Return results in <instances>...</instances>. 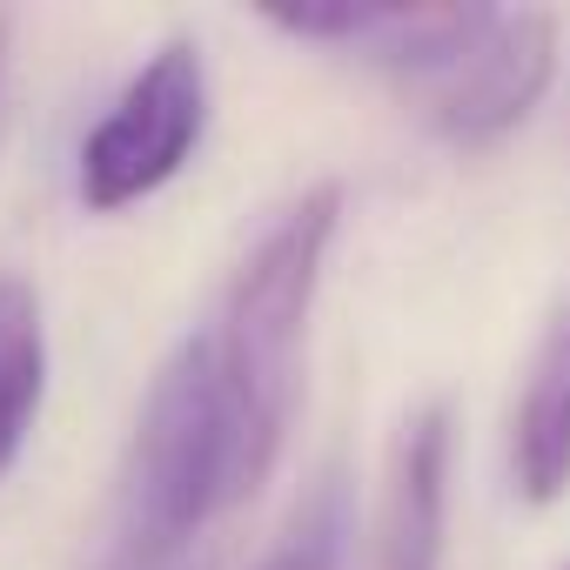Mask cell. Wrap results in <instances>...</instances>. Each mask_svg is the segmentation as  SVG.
<instances>
[{
  "label": "cell",
  "mask_w": 570,
  "mask_h": 570,
  "mask_svg": "<svg viewBox=\"0 0 570 570\" xmlns=\"http://www.w3.org/2000/svg\"><path fill=\"white\" fill-rule=\"evenodd\" d=\"M390 14H396L390 0H303V8H262L268 28L296 35V41H363V48L383 35Z\"/></svg>",
  "instance_id": "obj_8"
},
{
  "label": "cell",
  "mask_w": 570,
  "mask_h": 570,
  "mask_svg": "<svg viewBox=\"0 0 570 570\" xmlns=\"http://www.w3.org/2000/svg\"><path fill=\"white\" fill-rule=\"evenodd\" d=\"M202 135H208V61L195 41H161L81 141L75 161L81 208L115 215L148 202L195 161Z\"/></svg>",
  "instance_id": "obj_4"
},
{
  "label": "cell",
  "mask_w": 570,
  "mask_h": 570,
  "mask_svg": "<svg viewBox=\"0 0 570 570\" xmlns=\"http://www.w3.org/2000/svg\"><path fill=\"white\" fill-rule=\"evenodd\" d=\"M510 483L523 503L570 497V309H557L523 363V390L510 403Z\"/></svg>",
  "instance_id": "obj_6"
},
{
  "label": "cell",
  "mask_w": 570,
  "mask_h": 570,
  "mask_svg": "<svg viewBox=\"0 0 570 570\" xmlns=\"http://www.w3.org/2000/svg\"><path fill=\"white\" fill-rule=\"evenodd\" d=\"M343 222V188L323 181L303 202H289L262 242L242 255L222 316L208 323L215 356H222V383L235 396V416L255 443V456L275 470L282 436L296 416V383H303V343H309V309L323 289V262Z\"/></svg>",
  "instance_id": "obj_2"
},
{
  "label": "cell",
  "mask_w": 570,
  "mask_h": 570,
  "mask_svg": "<svg viewBox=\"0 0 570 570\" xmlns=\"http://www.w3.org/2000/svg\"><path fill=\"white\" fill-rule=\"evenodd\" d=\"M343 537H350L343 490H336V483H323V490L309 497V510L289 523L282 550H275L262 570H336V563H343Z\"/></svg>",
  "instance_id": "obj_9"
},
{
  "label": "cell",
  "mask_w": 570,
  "mask_h": 570,
  "mask_svg": "<svg viewBox=\"0 0 570 570\" xmlns=\"http://www.w3.org/2000/svg\"><path fill=\"white\" fill-rule=\"evenodd\" d=\"M0 61H8V21H0Z\"/></svg>",
  "instance_id": "obj_10"
},
{
  "label": "cell",
  "mask_w": 570,
  "mask_h": 570,
  "mask_svg": "<svg viewBox=\"0 0 570 570\" xmlns=\"http://www.w3.org/2000/svg\"><path fill=\"white\" fill-rule=\"evenodd\" d=\"M450 456H456V416L443 403H423L416 416H403V430L390 443V463H383L376 570H443Z\"/></svg>",
  "instance_id": "obj_5"
},
{
  "label": "cell",
  "mask_w": 570,
  "mask_h": 570,
  "mask_svg": "<svg viewBox=\"0 0 570 570\" xmlns=\"http://www.w3.org/2000/svg\"><path fill=\"white\" fill-rule=\"evenodd\" d=\"M262 476H268V463L255 456V443L235 416L215 336L188 330L168 350V363L155 370V383L141 396V416H135V436H128V463H121L128 557L161 563L208 517L255 497Z\"/></svg>",
  "instance_id": "obj_1"
},
{
  "label": "cell",
  "mask_w": 570,
  "mask_h": 570,
  "mask_svg": "<svg viewBox=\"0 0 570 570\" xmlns=\"http://www.w3.org/2000/svg\"><path fill=\"white\" fill-rule=\"evenodd\" d=\"M563 570H570V563H563Z\"/></svg>",
  "instance_id": "obj_11"
},
{
  "label": "cell",
  "mask_w": 570,
  "mask_h": 570,
  "mask_svg": "<svg viewBox=\"0 0 570 570\" xmlns=\"http://www.w3.org/2000/svg\"><path fill=\"white\" fill-rule=\"evenodd\" d=\"M370 55L403 81L423 121L483 148L537 115L557 75V21L537 8H396Z\"/></svg>",
  "instance_id": "obj_3"
},
{
  "label": "cell",
  "mask_w": 570,
  "mask_h": 570,
  "mask_svg": "<svg viewBox=\"0 0 570 570\" xmlns=\"http://www.w3.org/2000/svg\"><path fill=\"white\" fill-rule=\"evenodd\" d=\"M48 396V323L35 282L0 275V476L14 470Z\"/></svg>",
  "instance_id": "obj_7"
}]
</instances>
